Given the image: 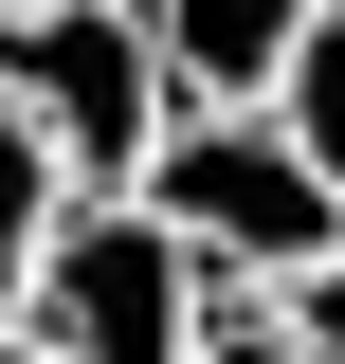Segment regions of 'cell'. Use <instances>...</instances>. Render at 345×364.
Wrapping results in <instances>:
<instances>
[{
  "instance_id": "6da1fadb",
  "label": "cell",
  "mask_w": 345,
  "mask_h": 364,
  "mask_svg": "<svg viewBox=\"0 0 345 364\" xmlns=\"http://www.w3.org/2000/svg\"><path fill=\"white\" fill-rule=\"evenodd\" d=\"M218 310H236V273H218L200 237L146 200V182H109V200H55L37 273H18V328H37L55 364H182Z\"/></svg>"
},
{
  "instance_id": "7a4b0ae2",
  "label": "cell",
  "mask_w": 345,
  "mask_h": 364,
  "mask_svg": "<svg viewBox=\"0 0 345 364\" xmlns=\"http://www.w3.org/2000/svg\"><path fill=\"white\" fill-rule=\"evenodd\" d=\"M0 91L37 109V146H55L73 200L146 182V146L182 128V73H164V37H146V0H18V18H0Z\"/></svg>"
},
{
  "instance_id": "3957f363",
  "label": "cell",
  "mask_w": 345,
  "mask_h": 364,
  "mask_svg": "<svg viewBox=\"0 0 345 364\" xmlns=\"http://www.w3.org/2000/svg\"><path fill=\"white\" fill-rule=\"evenodd\" d=\"M146 200H164L236 291H291V273L345 255V182L273 128V91H255V109H182V128L146 146Z\"/></svg>"
},
{
  "instance_id": "277c9868",
  "label": "cell",
  "mask_w": 345,
  "mask_h": 364,
  "mask_svg": "<svg viewBox=\"0 0 345 364\" xmlns=\"http://www.w3.org/2000/svg\"><path fill=\"white\" fill-rule=\"evenodd\" d=\"M146 37H164L182 109H255V91L291 73V37H309V0H146Z\"/></svg>"
},
{
  "instance_id": "5b68a950",
  "label": "cell",
  "mask_w": 345,
  "mask_h": 364,
  "mask_svg": "<svg viewBox=\"0 0 345 364\" xmlns=\"http://www.w3.org/2000/svg\"><path fill=\"white\" fill-rule=\"evenodd\" d=\"M55 200H73V182H55V146H37V109L0 91V328H18V273H37V237H55Z\"/></svg>"
},
{
  "instance_id": "8992f818",
  "label": "cell",
  "mask_w": 345,
  "mask_h": 364,
  "mask_svg": "<svg viewBox=\"0 0 345 364\" xmlns=\"http://www.w3.org/2000/svg\"><path fill=\"white\" fill-rule=\"evenodd\" d=\"M273 128H291L309 164L345 182V0H309V37H291V73H273Z\"/></svg>"
},
{
  "instance_id": "52a82bcc",
  "label": "cell",
  "mask_w": 345,
  "mask_h": 364,
  "mask_svg": "<svg viewBox=\"0 0 345 364\" xmlns=\"http://www.w3.org/2000/svg\"><path fill=\"white\" fill-rule=\"evenodd\" d=\"M273 328H291V364H345V255L291 273V291H273Z\"/></svg>"
},
{
  "instance_id": "ba28073f",
  "label": "cell",
  "mask_w": 345,
  "mask_h": 364,
  "mask_svg": "<svg viewBox=\"0 0 345 364\" xmlns=\"http://www.w3.org/2000/svg\"><path fill=\"white\" fill-rule=\"evenodd\" d=\"M182 364H291V328H273V291H236V310H218V328H200Z\"/></svg>"
},
{
  "instance_id": "9c48e42d",
  "label": "cell",
  "mask_w": 345,
  "mask_h": 364,
  "mask_svg": "<svg viewBox=\"0 0 345 364\" xmlns=\"http://www.w3.org/2000/svg\"><path fill=\"white\" fill-rule=\"evenodd\" d=\"M0 364H55V346H37V328H0Z\"/></svg>"
},
{
  "instance_id": "30bf717a",
  "label": "cell",
  "mask_w": 345,
  "mask_h": 364,
  "mask_svg": "<svg viewBox=\"0 0 345 364\" xmlns=\"http://www.w3.org/2000/svg\"><path fill=\"white\" fill-rule=\"evenodd\" d=\"M0 18H18V0H0Z\"/></svg>"
}]
</instances>
